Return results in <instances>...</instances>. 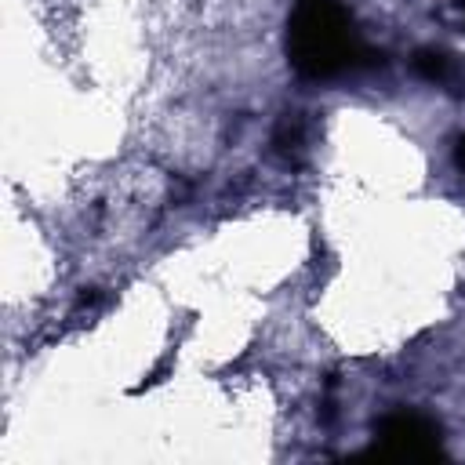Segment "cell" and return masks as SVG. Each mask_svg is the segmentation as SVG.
<instances>
[{"instance_id":"obj_1","label":"cell","mask_w":465,"mask_h":465,"mask_svg":"<svg viewBox=\"0 0 465 465\" xmlns=\"http://www.w3.org/2000/svg\"><path fill=\"white\" fill-rule=\"evenodd\" d=\"M283 51L302 80H338L378 58L363 44L345 0H291Z\"/></svg>"},{"instance_id":"obj_2","label":"cell","mask_w":465,"mask_h":465,"mask_svg":"<svg viewBox=\"0 0 465 465\" xmlns=\"http://www.w3.org/2000/svg\"><path fill=\"white\" fill-rule=\"evenodd\" d=\"M371 454L381 458H407V461H425V458H440L443 454V429L411 407L389 411L385 418L374 421V447Z\"/></svg>"},{"instance_id":"obj_3","label":"cell","mask_w":465,"mask_h":465,"mask_svg":"<svg viewBox=\"0 0 465 465\" xmlns=\"http://www.w3.org/2000/svg\"><path fill=\"white\" fill-rule=\"evenodd\" d=\"M414 73L425 80V84H436L450 94H465V65L454 51H443V47H421L414 51Z\"/></svg>"},{"instance_id":"obj_4","label":"cell","mask_w":465,"mask_h":465,"mask_svg":"<svg viewBox=\"0 0 465 465\" xmlns=\"http://www.w3.org/2000/svg\"><path fill=\"white\" fill-rule=\"evenodd\" d=\"M302 138H305V131H302V113H283V120L276 124L272 145H276L283 156H298Z\"/></svg>"},{"instance_id":"obj_5","label":"cell","mask_w":465,"mask_h":465,"mask_svg":"<svg viewBox=\"0 0 465 465\" xmlns=\"http://www.w3.org/2000/svg\"><path fill=\"white\" fill-rule=\"evenodd\" d=\"M454 163H458V171H465V134L454 142Z\"/></svg>"},{"instance_id":"obj_6","label":"cell","mask_w":465,"mask_h":465,"mask_svg":"<svg viewBox=\"0 0 465 465\" xmlns=\"http://www.w3.org/2000/svg\"><path fill=\"white\" fill-rule=\"evenodd\" d=\"M458 4H461V11H465V0H458Z\"/></svg>"}]
</instances>
